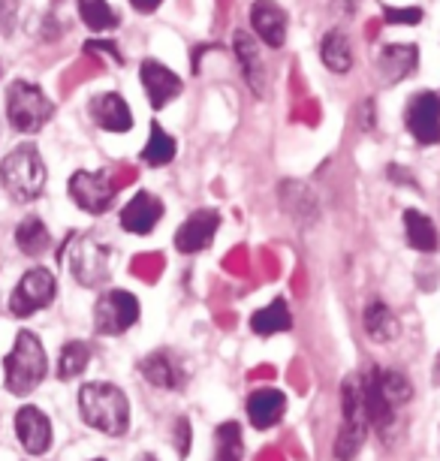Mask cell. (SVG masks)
I'll return each mask as SVG.
<instances>
[{
  "mask_svg": "<svg viewBox=\"0 0 440 461\" xmlns=\"http://www.w3.org/2000/svg\"><path fill=\"white\" fill-rule=\"evenodd\" d=\"M49 181V169L46 160H42L40 148L33 142H22L15 145L4 160H0V187L6 190V196L13 203H37L46 190Z\"/></svg>",
  "mask_w": 440,
  "mask_h": 461,
  "instance_id": "6da1fadb",
  "label": "cell"
},
{
  "mask_svg": "<svg viewBox=\"0 0 440 461\" xmlns=\"http://www.w3.org/2000/svg\"><path fill=\"white\" fill-rule=\"evenodd\" d=\"M79 411L85 425L109 434V438H121L130 429V402L118 386L106 380L85 383L79 389Z\"/></svg>",
  "mask_w": 440,
  "mask_h": 461,
  "instance_id": "7a4b0ae2",
  "label": "cell"
},
{
  "mask_svg": "<svg viewBox=\"0 0 440 461\" xmlns=\"http://www.w3.org/2000/svg\"><path fill=\"white\" fill-rule=\"evenodd\" d=\"M46 374H49V356L40 335L31 332V329H22L15 335L13 350L4 359V386L13 395H31L46 380Z\"/></svg>",
  "mask_w": 440,
  "mask_h": 461,
  "instance_id": "3957f363",
  "label": "cell"
},
{
  "mask_svg": "<svg viewBox=\"0 0 440 461\" xmlns=\"http://www.w3.org/2000/svg\"><path fill=\"white\" fill-rule=\"evenodd\" d=\"M341 431L335 438V458L353 461L359 456V449L365 447V438L371 431V416L365 402V380L362 374H350L341 383Z\"/></svg>",
  "mask_w": 440,
  "mask_h": 461,
  "instance_id": "277c9868",
  "label": "cell"
},
{
  "mask_svg": "<svg viewBox=\"0 0 440 461\" xmlns=\"http://www.w3.org/2000/svg\"><path fill=\"white\" fill-rule=\"evenodd\" d=\"M64 263L76 277V284L97 290L112 277V248L97 232H73L64 241Z\"/></svg>",
  "mask_w": 440,
  "mask_h": 461,
  "instance_id": "5b68a950",
  "label": "cell"
},
{
  "mask_svg": "<svg viewBox=\"0 0 440 461\" xmlns=\"http://www.w3.org/2000/svg\"><path fill=\"white\" fill-rule=\"evenodd\" d=\"M6 118H10L13 130L33 136L55 118V103L37 82L15 79L6 88Z\"/></svg>",
  "mask_w": 440,
  "mask_h": 461,
  "instance_id": "8992f818",
  "label": "cell"
},
{
  "mask_svg": "<svg viewBox=\"0 0 440 461\" xmlns=\"http://www.w3.org/2000/svg\"><path fill=\"white\" fill-rule=\"evenodd\" d=\"M67 194H70V199L85 214L100 217L115 208L118 185L106 169H94V172L79 169V172H73L70 181H67Z\"/></svg>",
  "mask_w": 440,
  "mask_h": 461,
  "instance_id": "52a82bcc",
  "label": "cell"
},
{
  "mask_svg": "<svg viewBox=\"0 0 440 461\" xmlns=\"http://www.w3.org/2000/svg\"><path fill=\"white\" fill-rule=\"evenodd\" d=\"M139 323V299L130 290H106L94 302V332L118 338Z\"/></svg>",
  "mask_w": 440,
  "mask_h": 461,
  "instance_id": "ba28073f",
  "label": "cell"
},
{
  "mask_svg": "<svg viewBox=\"0 0 440 461\" xmlns=\"http://www.w3.org/2000/svg\"><path fill=\"white\" fill-rule=\"evenodd\" d=\"M58 295V277L49 268H31L22 275V281L13 286L10 293V314L19 320H28L33 314H40L42 308H49Z\"/></svg>",
  "mask_w": 440,
  "mask_h": 461,
  "instance_id": "9c48e42d",
  "label": "cell"
},
{
  "mask_svg": "<svg viewBox=\"0 0 440 461\" xmlns=\"http://www.w3.org/2000/svg\"><path fill=\"white\" fill-rule=\"evenodd\" d=\"M232 55H236V64H238V73L245 85L250 88L256 100H265L272 91V76H269V67L263 60V49H260V40L254 37L250 31H236L232 33Z\"/></svg>",
  "mask_w": 440,
  "mask_h": 461,
  "instance_id": "30bf717a",
  "label": "cell"
},
{
  "mask_svg": "<svg viewBox=\"0 0 440 461\" xmlns=\"http://www.w3.org/2000/svg\"><path fill=\"white\" fill-rule=\"evenodd\" d=\"M404 127L419 145L440 142V97L435 91H419L408 100L404 109Z\"/></svg>",
  "mask_w": 440,
  "mask_h": 461,
  "instance_id": "8fae6325",
  "label": "cell"
},
{
  "mask_svg": "<svg viewBox=\"0 0 440 461\" xmlns=\"http://www.w3.org/2000/svg\"><path fill=\"white\" fill-rule=\"evenodd\" d=\"M139 79H142L145 97H148V106L154 112L166 109L169 103L181 97V91H184V82H181V76L175 69H169L166 64H160V60H154V58H145L139 64Z\"/></svg>",
  "mask_w": 440,
  "mask_h": 461,
  "instance_id": "7c38bea8",
  "label": "cell"
},
{
  "mask_svg": "<svg viewBox=\"0 0 440 461\" xmlns=\"http://www.w3.org/2000/svg\"><path fill=\"white\" fill-rule=\"evenodd\" d=\"M247 19H250V31H254V37L260 40L263 46L283 49L290 19L278 0H254L247 10Z\"/></svg>",
  "mask_w": 440,
  "mask_h": 461,
  "instance_id": "4fadbf2b",
  "label": "cell"
},
{
  "mask_svg": "<svg viewBox=\"0 0 440 461\" xmlns=\"http://www.w3.org/2000/svg\"><path fill=\"white\" fill-rule=\"evenodd\" d=\"M218 230H220V212H214V208H196L178 226L175 250L178 254H202L214 241V236H218Z\"/></svg>",
  "mask_w": 440,
  "mask_h": 461,
  "instance_id": "5bb4252c",
  "label": "cell"
},
{
  "mask_svg": "<svg viewBox=\"0 0 440 461\" xmlns=\"http://www.w3.org/2000/svg\"><path fill=\"white\" fill-rule=\"evenodd\" d=\"M88 115L94 121V127H100L103 133H130L133 130V112L118 91H106L91 97Z\"/></svg>",
  "mask_w": 440,
  "mask_h": 461,
  "instance_id": "9a60e30c",
  "label": "cell"
},
{
  "mask_svg": "<svg viewBox=\"0 0 440 461\" xmlns=\"http://www.w3.org/2000/svg\"><path fill=\"white\" fill-rule=\"evenodd\" d=\"M163 217V203L160 196H154L151 190H139L133 194V199L121 208L118 221H121V230L130 232V236H151L154 226L160 223Z\"/></svg>",
  "mask_w": 440,
  "mask_h": 461,
  "instance_id": "2e32d148",
  "label": "cell"
},
{
  "mask_svg": "<svg viewBox=\"0 0 440 461\" xmlns=\"http://www.w3.org/2000/svg\"><path fill=\"white\" fill-rule=\"evenodd\" d=\"M15 438H19L24 452H31V456H46V452L51 449L49 416L33 404L22 407V411L15 413Z\"/></svg>",
  "mask_w": 440,
  "mask_h": 461,
  "instance_id": "e0dca14e",
  "label": "cell"
},
{
  "mask_svg": "<svg viewBox=\"0 0 440 461\" xmlns=\"http://www.w3.org/2000/svg\"><path fill=\"white\" fill-rule=\"evenodd\" d=\"M278 196H281L283 212H287L292 221H299L301 226H314L320 221V203H317V194L305 181H296V178L281 181Z\"/></svg>",
  "mask_w": 440,
  "mask_h": 461,
  "instance_id": "ac0fdd59",
  "label": "cell"
},
{
  "mask_svg": "<svg viewBox=\"0 0 440 461\" xmlns=\"http://www.w3.org/2000/svg\"><path fill=\"white\" fill-rule=\"evenodd\" d=\"M419 49L413 42H390L377 55V73H381L383 85H399L417 69Z\"/></svg>",
  "mask_w": 440,
  "mask_h": 461,
  "instance_id": "d6986e66",
  "label": "cell"
},
{
  "mask_svg": "<svg viewBox=\"0 0 440 461\" xmlns=\"http://www.w3.org/2000/svg\"><path fill=\"white\" fill-rule=\"evenodd\" d=\"M283 411H287V395H283L281 389L263 386L247 395V420L254 422V429L265 431V429H272V425H278Z\"/></svg>",
  "mask_w": 440,
  "mask_h": 461,
  "instance_id": "ffe728a7",
  "label": "cell"
},
{
  "mask_svg": "<svg viewBox=\"0 0 440 461\" xmlns=\"http://www.w3.org/2000/svg\"><path fill=\"white\" fill-rule=\"evenodd\" d=\"M139 371H142V377L157 389H181V383H184V368H181L178 356L169 350L148 353L139 362Z\"/></svg>",
  "mask_w": 440,
  "mask_h": 461,
  "instance_id": "44dd1931",
  "label": "cell"
},
{
  "mask_svg": "<svg viewBox=\"0 0 440 461\" xmlns=\"http://www.w3.org/2000/svg\"><path fill=\"white\" fill-rule=\"evenodd\" d=\"M362 326H365V332H368L371 341H377V344H390V341H395V338L401 335L399 317H395L390 304H383L381 299H371L365 304Z\"/></svg>",
  "mask_w": 440,
  "mask_h": 461,
  "instance_id": "7402d4cb",
  "label": "cell"
},
{
  "mask_svg": "<svg viewBox=\"0 0 440 461\" xmlns=\"http://www.w3.org/2000/svg\"><path fill=\"white\" fill-rule=\"evenodd\" d=\"M404 239H408V245L413 250H419V254H435L440 245L435 221H431L426 212H419V208H408V212H404Z\"/></svg>",
  "mask_w": 440,
  "mask_h": 461,
  "instance_id": "603a6c76",
  "label": "cell"
},
{
  "mask_svg": "<svg viewBox=\"0 0 440 461\" xmlns=\"http://www.w3.org/2000/svg\"><path fill=\"white\" fill-rule=\"evenodd\" d=\"M292 329V311L287 299H272L265 308L256 311L254 317H250V332L260 335V338H272V335H281V332H290Z\"/></svg>",
  "mask_w": 440,
  "mask_h": 461,
  "instance_id": "cb8c5ba5",
  "label": "cell"
},
{
  "mask_svg": "<svg viewBox=\"0 0 440 461\" xmlns=\"http://www.w3.org/2000/svg\"><path fill=\"white\" fill-rule=\"evenodd\" d=\"M320 58H323V67L329 69L335 76H344L353 69V46L347 40V33L332 28L326 31V37L320 42Z\"/></svg>",
  "mask_w": 440,
  "mask_h": 461,
  "instance_id": "d4e9b609",
  "label": "cell"
},
{
  "mask_svg": "<svg viewBox=\"0 0 440 461\" xmlns=\"http://www.w3.org/2000/svg\"><path fill=\"white\" fill-rule=\"evenodd\" d=\"M15 248L22 250L24 257H42L51 248V236H49V226L42 217L28 214L24 221L15 226Z\"/></svg>",
  "mask_w": 440,
  "mask_h": 461,
  "instance_id": "484cf974",
  "label": "cell"
},
{
  "mask_svg": "<svg viewBox=\"0 0 440 461\" xmlns=\"http://www.w3.org/2000/svg\"><path fill=\"white\" fill-rule=\"evenodd\" d=\"M178 154V142L172 139L166 130L160 127V121H151V130H148V142L142 145V154L139 160L145 167L151 169H160V167H169Z\"/></svg>",
  "mask_w": 440,
  "mask_h": 461,
  "instance_id": "4316f807",
  "label": "cell"
},
{
  "mask_svg": "<svg viewBox=\"0 0 440 461\" xmlns=\"http://www.w3.org/2000/svg\"><path fill=\"white\" fill-rule=\"evenodd\" d=\"M76 10L91 33H109L121 28V15L112 10L109 0H76Z\"/></svg>",
  "mask_w": 440,
  "mask_h": 461,
  "instance_id": "83f0119b",
  "label": "cell"
},
{
  "mask_svg": "<svg viewBox=\"0 0 440 461\" xmlns=\"http://www.w3.org/2000/svg\"><path fill=\"white\" fill-rule=\"evenodd\" d=\"M371 371H374V383H377V389H381V395L390 402V407L401 411L404 404H410L413 386L401 371H395V368H371Z\"/></svg>",
  "mask_w": 440,
  "mask_h": 461,
  "instance_id": "f1b7e54d",
  "label": "cell"
},
{
  "mask_svg": "<svg viewBox=\"0 0 440 461\" xmlns=\"http://www.w3.org/2000/svg\"><path fill=\"white\" fill-rule=\"evenodd\" d=\"M91 344L88 341H67L64 350H60V359H58V377L60 380H73L88 368L91 362Z\"/></svg>",
  "mask_w": 440,
  "mask_h": 461,
  "instance_id": "f546056e",
  "label": "cell"
},
{
  "mask_svg": "<svg viewBox=\"0 0 440 461\" xmlns=\"http://www.w3.org/2000/svg\"><path fill=\"white\" fill-rule=\"evenodd\" d=\"M218 452H214V461H241L245 456V447H241V425L238 422H220L218 431Z\"/></svg>",
  "mask_w": 440,
  "mask_h": 461,
  "instance_id": "4dcf8cb0",
  "label": "cell"
},
{
  "mask_svg": "<svg viewBox=\"0 0 440 461\" xmlns=\"http://www.w3.org/2000/svg\"><path fill=\"white\" fill-rule=\"evenodd\" d=\"M19 15H22L19 0H0V37L10 40L19 31Z\"/></svg>",
  "mask_w": 440,
  "mask_h": 461,
  "instance_id": "1f68e13d",
  "label": "cell"
},
{
  "mask_svg": "<svg viewBox=\"0 0 440 461\" xmlns=\"http://www.w3.org/2000/svg\"><path fill=\"white\" fill-rule=\"evenodd\" d=\"M422 19H426L422 6H383L386 24H419Z\"/></svg>",
  "mask_w": 440,
  "mask_h": 461,
  "instance_id": "d6a6232c",
  "label": "cell"
},
{
  "mask_svg": "<svg viewBox=\"0 0 440 461\" xmlns=\"http://www.w3.org/2000/svg\"><path fill=\"white\" fill-rule=\"evenodd\" d=\"M82 49L88 51V55H109V60H115L118 67H124V51L118 49V42H115V40H106V37L88 40Z\"/></svg>",
  "mask_w": 440,
  "mask_h": 461,
  "instance_id": "836d02e7",
  "label": "cell"
},
{
  "mask_svg": "<svg viewBox=\"0 0 440 461\" xmlns=\"http://www.w3.org/2000/svg\"><path fill=\"white\" fill-rule=\"evenodd\" d=\"M172 440H175L178 456H181V458H187V452H191V440H193L191 420H184V416H178V420H175V429H172Z\"/></svg>",
  "mask_w": 440,
  "mask_h": 461,
  "instance_id": "e575fe53",
  "label": "cell"
},
{
  "mask_svg": "<svg viewBox=\"0 0 440 461\" xmlns=\"http://www.w3.org/2000/svg\"><path fill=\"white\" fill-rule=\"evenodd\" d=\"M362 4V0H332V13L344 15V19H350L353 13H356V6Z\"/></svg>",
  "mask_w": 440,
  "mask_h": 461,
  "instance_id": "d590c367",
  "label": "cell"
},
{
  "mask_svg": "<svg viewBox=\"0 0 440 461\" xmlns=\"http://www.w3.org/2000/svg\"><path fill=\"white\" fill-rule=\"evenodd\" d=\"M390 178L395 181V185H408V187H413V190H419L417 181H410V172H404L401 167H390Z\"/></svg>",
  "mask_w": 440,
  "mask_h": 461,
  "instance_id": "8d00e7d4",
  "label": "cell"
},
{
  "mask_svg": "<svg viewBox=\"0 0 440 461\" xmlns=\"http://www.w3.org/2000/svg\"><path fill=\"white\" fill-rule=\"evenodd\" d=\"M130 4H133V10H136V13L151 15V13H157V10H160L163 0H130Z\"/></svg>",
  "mask_w": 440,
  "mask_h": 461,
  "instance_id": "74e56055",
  "label": "cell"
},
{
  "mask_svg": "<svg viewBox=\"0 0 440 461\" xmlns=\"http://www.w3.org/2000/svg\"><path fill=\"white\" fill-rule=\"evenodd\" d=\"M142 461H157V458H154V456H142Z\"/></svg>",
  "mask_w": 440,
  "mask_h": 461,
  "instance_id": "f35d334b",
  "label": "cell"
},
{
  "mask_svg": "<svg viewBox=\"0 0 440 461\" xmlns=\"http://www.w3.org/2000/svg\"><path fill=\"white\" fill-rule=\"evenodd\" d=\"M94 461H106V458H94Z\"/></svg>",
  "mask_w": 440,
  "mask_h": 461,
  "instance_id": "ab89813d",
  "label": "cell"
}]
</instances>
